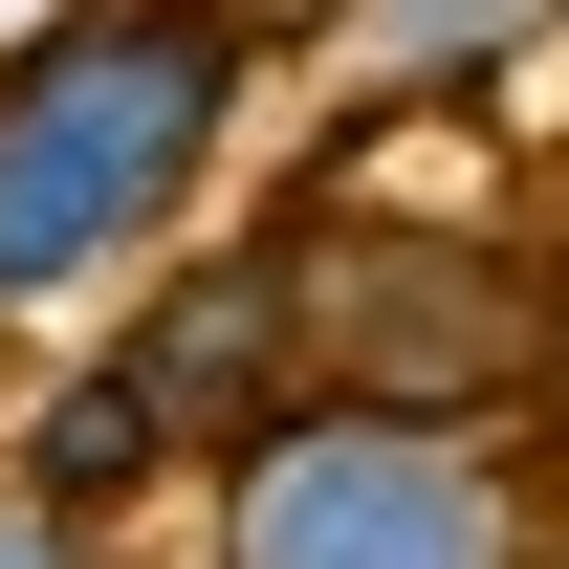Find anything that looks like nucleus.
I'll return each mask as SVG.
<instances>
[{
  "instance_id": "f257e3e1",
  "label": "nucleus",
  "mask_w": 569,
  "mask_h": 569,
  "mask_svg": "<svg viewBox=\"0 0 569 569\" xmlns=\"http://www.w3.org/2000/svg\"><path fill=\"white\" fill-rule=\"evenodd\" d=\"M263 0H44L0 22V351L153 284L241 176Z\"/></svg>"
},
{
  "instance_id": "f03ea898",
  "label": "nucleus",
  "mask_w": 569,
  "mask_h": 569,
  "mask_svg": "<svg viewBox=\"0 0 569 569\" xmlns=\"http://www.w3.org/2000/svg\"><path fill=\"white\" fill-rule=\"evenodd\" d=\"M548 548H569L548 417H395V395H284L176 503V569H548Z\"/></svg>"
},
{
  "instance_id": "7ed1b4c3",
  "label": "nucleus",
  "mask_w": 569,
  "mask_h": 569,
  "mask_svg": "<svg viewBox=\"0 0 569 569\" xmlns=\"http://www.w3.org/2000/svg\"><path fill=\"white\" fill-rule=\"evenodd\" d=\"M307 395H395V417H548V263L503 219H395V198H307Z\"/></svg>"
},
{
  "instance_id": "20e7f679",
  "label": "nucleus",
  "mask_w": 569,
  "mask_h": 569,
  "mask_svg": "<svg viewBox=\"0 0 569 569\" xmlns=\"http://www.w3.org/2000/svg\"><path fill=\"white\" fill-rule=\"evenodd\" d=\"M88 351L132 372V417L176 438V503H198L219 460L307 395V263H284V219H241V241L198 219L153 284H110V307H88Z\"/></svg>"
},
{
  "instance_id": "39448f33",
  "label": "nucleus",
  "mask_w": 569,
  "mask_h": 569,
  "mask_svg": "<svg viewBox=\"0 0 569 569\" xmlns=\"http://www.w3.org/2000/svg\"><path fill=\"white\" fill-rule=\"evenodd\" d=\"M548 44V0H372L351 22V110H482Z\"/></svg>"
},
{
  "instance_id": "423d86ee",
  "label": "nucleus",
  "mask_w": 569,
  "mask_h": 569,
  "mask_svg": "<svg viewBox=\"0 0 569 569\" xmlns=\"http://www.w3.org/2000/svg\"><path fill=\"white\" fill-rule=\"evenodd\" d=\"M0 569H132V548H88V526H67L44 482H0Z\"/></svg>"
},
{
  "instance_id": "0eeeda50",
  "label": "nucleus",
  "mask_w": 569,
  "mask_h": 569,
  "mask_svg": "<svg viewBox=\"0 0 569 569\" xmlns=\"http://www.w3.org/2000/svg\"><path fill=\"white\" fill-rule=\"evenodd\" d=\"M548 569H569V548H548Z\"/></svg>"
},
{
  "instance_id": "6e6552de",
  "label": "nucleus",
  "mask_w": 569,
  "mask_h": 569,
  "mask_svg": "<svg viewBox=\"0 0 569 569\" xmlns=\"http://www.w3.org/2000/svg\"><path fill=\"white\" fill-rule=\"evenodd\" d=\"M132 569H153V548H132Z\"/></svg>"
}]
</instances>
